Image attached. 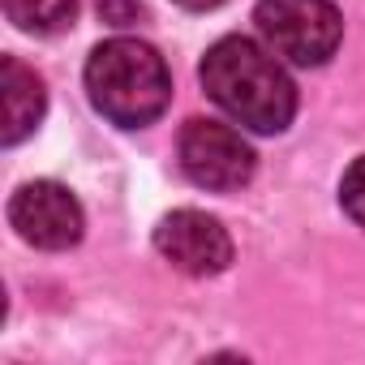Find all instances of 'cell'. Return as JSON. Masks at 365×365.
<instances>
[{
    "label": "cell",
    "instance_id": "8",
    "mask_svg": "<svg viewBox=\"0 0 365 365\" xmlns=\"http://www.w3.org/2000/svg\"><path fill=\"white\" fill-rule=\"evenodd\" d=\"M9 22L26 35H61L73 26L82 0H0Z\"/></svg>",
    "mask_w": 365,
    "mask_h": 365
},
{
    "label": "cell",
    "instance_id": "10",
    "mask_svg": "<svg viewBox=\"0 0 365 365\" xmlns=\"http://www.w3.org/2000/svg\"><path fill=\"white\" fill-rule=\"evenodd\" d=\"M99 18L108 26H133L146 18V5L142 0H99Z\"/></svg>",
    "mask_w": 365,
    "mask_h": 365
},
{
    "label": "cell",
    "instance_id": "3",
    "mask_svg": "<svg viewBox=\"0 0 365 365\" xmlns=\"http://www.w3.org/2000/svg\"><path fill=\"white\" fill-rule=\"evenodd\" d=\"M254 22L267 48L301 69L327 65L344 35V18L331 0H258Z\"/></svg>",
    "mask_w": 365,
    "mask_h": 365
},
{
    "label": "cell",
    "instance_id": "1",
    "mask_svg": "<svg viewBox=\"0 0 365 365\" xmlns=\"http://www.w3.org/2000/svg\"><path fill=\"white\" fill-rule=\"evenodd\" d=\"M202 86L237 125L254 133H279L297 116L292 78L267 48L245 35L211 43V52L202 56Z\"/></svg>",
    "mask_w": 365,
    "mask_h": 365
},
{
    "label": "cell",
    "instance_id": "6",
    "mask_svg": "<svg viewBox=\"0 0 365 365\" xmlns=\"http://www.w3.org/2000/svg\"><path fill=\"white\" fill-rule=\"evenodd\" d=\"M9 224L35 250H69L82 241V207L56 180H31L9 202Z\"/></svg>",
    "mask_w": 365,
    "mask_h": 365
},
{
    "label": "cell",
    "instance_id": "11",
    "mask_svg": "<svg viewBox=\"0 0 365 365\" xmlns=\"http://www.w3.org/2000/svg\"><path fill=\"white\" fill-rule=\"evenodd\" d=\"M176 5H185V9H215V5H224V0H176Z\"/></svg>",
    "mask_w": 365,
    "mask_h": 365
},
{
    "label": "cell",
    "instance_id": "9",
    "mask_svg": "<svg viewBox=\"0 0 365 365\" xmlns=\"http://www.w3.org/2000/svg\"><path fill=\"white\" fill-rule=\"evenodd\" d=\"M339 202H344V211L365 228V155L348 163V172H344V180H339Z\"/></svg>",
    "mask_w": 365,
    "mask_h": 365
},
{
    "label": "cell",
    "instance_id": "7",
    "mask_svg": "<svg viewBox=\"0 0 365 365\" xmlns=\"http://www.w3.org/2000/svg\"><path fill=\"white\" fill-rule=\"evenodd\" d=\"M0 91H5V129H0V138H5V146H18L43 120L48 91H43V78L26 69L18 56L0 61Z\"/></svg>",
    "mask_w": 365,
    "mask_h": 365
},
{
    "label": "cell",
    "instance_id": "2",
    "mask_svg": "<svg viewBox=\"0 0 365 365\" xmlns=\"http://www.w3.org/2000/svg\"><path fill=\"white\" fill-rule=\"evenodd\" d=\"M86 95L95 112L120 129H142L163 116L172 78L163 56L142 39H108L86 61Z\"/></svg>",
    "mask_w": 365,
    "mask_h": 365
},
{
    "label": "cell",
    "instance_id": "4",
    "mask_svg": "<svg viewBox=\"0 0 365 365\" xmlns=\"http://www.w3.org/2000/svg\"><path fill=\"white\" fill-rule=\"evenodd\" d=\"M176 159H180V172H185L194 185L202 190H215V194H232L241 185H250V176L258 168L254 159V146L224 120H185L176 138Z\"/></svg>",
    "mask_w": 365,
    "mask_h": 365
},
{
    "label": "cell",
    "instance_id": "5",
    "mask_svg": "<svg viewBox=\"0 0 365 365\" xmlns=\"http://www.w3.org/2000/svg\"><path fill=\"white\" fill-rule=\"evenodd\" d=\"M155 250L176 271H185L194 279L220 275L232 262V237L207 211H172V215H163L159 228H155Z\"/></svg>",
    "mask_w": 365,
    "mask_h": 365
}]
</instances>
